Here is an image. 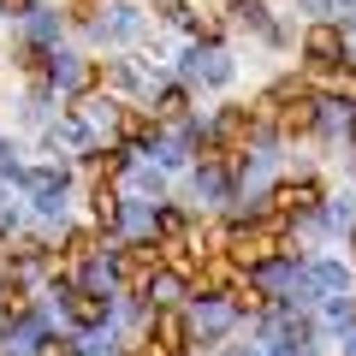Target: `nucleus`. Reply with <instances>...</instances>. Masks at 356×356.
<instances>
[{
    "label": "nucleus",
    "mask_w": 356,
    "mask_h": 356,
    "mask_svg": "<svg viewBox=\"0 0 356 356\" xmlns=\"http://www.w3.org/2000/svg\"><path fill=\"white\" fill-rule=\"evenodd\" d=\"M280 255V226H243L238 238H232V261L238 267H261Z\"/></svg>",
    "instance_id": "1"
},
{
    "label": "nucleus",
    "mask_w": 356,
    "mask_h": 356,
    "mask_svg": "<svg viewBox=\"0 0 356 356\" xmlns=\"http://www.w3.org/2000/svg\"><path fill=\"white\" fill-rule=\"evenodd\" d=\"M267 102L280 107V125L291 131V137H297V131H315V119H321V113H315V102H309L297 83H280L273 95H267Z\"/></svg>",
    "instance_id": "2"
},
{
    "label": "nucleus",
    "mask_w": 356,
    "mask_h": 356,
    "mask_svg": "<svg viewBox=\"0 0 356 356\" xmlns=\"http://www.w3.org/2000/svg\"><path fill=\"white\" fill-rule=\"evenodd\" d=\"M303 48H309V60L321 65V72H332V65L344 60V30H332V24H315L303 36Z\"/></svg>",
    "instance_id": "3"
},
{
    "label": "nucleus",
    "mask_w": 356,
    "mask_h": 356,
    "mask_svg": "<svg viewBox=\"0 0 356 356\" xmlns=\"http://www.w3.org/2000/svg\"><path fill=\"white\" fill-rule=\"evenodd\" d=\"M184 339H191V327L172 315V309H161L154 315V350H166V356H184Z\"/></svg>",
    "instance_id": "4"
},
{
    "label": "nucleus",
    "mask_w": 356,
    "mask_h": 356,
    "mask_svg": "<svg viewBox=\"0 0 356 356\" xmlns=\"http://www.w3.org/2000/svg\"><path fill=\"white\" fill-rule=\"evenodd\" d=\"M65 297V309H72V321L77 327H95V321H107V303L95 291H60Z\"/></svg>",
    "instance_id": "5"
},
{
    "label": "nucleus",
    "mask_w": 356,
    "mask_h": 356,
    "mask_svg": "<svg viewBox=\"0 0 356 356\" xmlns=\"http://www.w3.org/2000/svg\"><path fill=\"white\" fill-rule=\"evenodd\" d=\"M315 184H280V196H273V202L285 208V214H303V208H315Z\"/></svg>",
    "instance_id": "6"
},
{
    "label": "nucleus",
    "mask_w": 356,
    "mask_h": 356,
    "mask_svg": "<svg viewBox=\"0 0 356 356\" xmlns=\"http://www.w3.org/2000/svg\"><path fill=\"white\" fill-rule=\"evenodd\" d=\"M6 315H24V291H18V280H0V321Z\"/></svg>",
    "instance_id": "7"
},
{
    "label": "nucleus",
    "mask_w": 356,
    "mask_h": 356,
    "mask_svg": "<svg viewBox=\"0 0 356 356\" xmlns=\"http://www.w3.org/2000/svg\"><path fill=\"white\" fill-rule=\"evenodd\" d=\"M65 255H72V261H89V255H95V232H72V238H65Z\"/></svg>",
    "instance_id": "8"
},
{
    "label": "nucleus",
    "mask_w": 356,
    "mask_h": 356,
    "mask_svg": "<svg viewBox=\"0 0 356 356\" xmlns=\"http://www.w3.org/2000/svg\"><path fill=\"white\" fill-rule=\"evenodd\" d=\"M315 285H321V291H339V285H344V267H315Z\"/></svg>",
    "instance_id": "9"
},
{
    "label": "nucleus",
    "mask_w": 356,
    "mask_h": 356,
    "mask_svg": "<svg viewBox=\"0 0 356 356\" xmlns=\"http://www.w3.org/2000/svg\"><path fill=\"white\" fill-rule=\"evenodd\" d=\"M178 107H184V95H178V89H166V95H161V107H154V113H161V119H178Z\"/></svg>",
    "instance_id": "10"
},
{
    "label": "nucleus",
    "mask_w": 356,
    "mask_h": 356,
    "mask_svg": "<svg viewBox=\"0 0 356 356\" xmlns=\"http://www.w3.org/2000/svg\"><path fill=\"white\" fill-rule=\"evenodd\" d=\"M119 131H125V137H143V131H149V119H143V113H125V119H119Z\"/></svg>",
    "instance_id": "11"
},
{
    "label": "nucleus",
    "mask_w": 356,
    "mask_h": 356,
    "mask_svg": "<svg viewBox=\"0 0 356 356\" xmlns=\"http://www.w3.org/2000/svg\"><path fill=\"white\" fill-rule=\"evenodd\" d=\"M0 6H6V13H30V0H0Z\"/></svg>",
    "instance_id": "12"
},
{
    "label": "nucleus",
    "mask_w": 356,
    "mask_h": 356,
    "mask_svg": "<svg viewBox=\"0 0 356 356\" xmlns=\"http://www.w3.org/2000/svg\"><path fill=\"white\" fill-rule=\"evenodd\" d=\"M89 6H95V0H77V13H89Z\"/></svg>",
    "instance_id": "13"
}]
</instances>
